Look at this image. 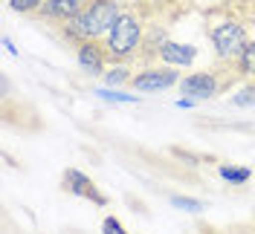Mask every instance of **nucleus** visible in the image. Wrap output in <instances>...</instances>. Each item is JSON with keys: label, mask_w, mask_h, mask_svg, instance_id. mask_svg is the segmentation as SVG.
<instances>
[{"label": "nucleus", "mask_w": 255, "mask_h": 234, "mask_svg": "<svg viewBox=\"0 0 255 234\" xmlns=\"http://www.w3.org/2000/svg\"><path fill=\"white\" fill-rule=\"evenodd\" d=\"M119 15V0H90L79 12V17L67 20V32L79 41H96L113 29Z\"/></svg>", "instance_id": "1"}, {"label": "nucleus", "mask_w": 255, "mask_h": 234, "mask_svg": "<svg viewBox=\"0 0 255 234\" xmlns=\"http://www.w3.org/2000/svg\"><path fill=\"white\" fill-rule=\"evenodd\" d=\"M142 47V23L136 20V15H130V12H122L119 20L113 23V29L108 32V58L113 61H125L130 58L133 52H139Z\"/></svg>", "instance_id": "2"}, {"label": "nucleus", "mask_w": 255, "mask_h": 234, "mask_svg": "<svg viewBox=\"0 0 255 234\" xmlns=\"http://www.w3.org/2000/svg\"><path fill=\"white\" fill-rule=\"evenodd\" d=\"M212 44H215V52L221 61H238L247 44H250V38H247V29L241 23L223 20L218 26H212Z\"/></svg>", "instance_id": "3"}, {"label": "nucleus", "mask_w": 255, "mask_h": 234, "mask_svg": "<svg viewBox=\"0 0 255 234\" xmlns=\"http://www.w3.org/2000/svg\"><path fill=\"white\" fill-rule=\"evenodd\" d=\"M174 84H180V73L171 70V67L142 70L139 76L130 78V87H133L136 93H162V90H168V87H174Z\"/></svg>", "instance_id": "4"}, {"label": "nucleus", "mask_w": 255, "mask_h": 234, "mask_svg": "<svg viewBox=\"0 0 255 234\" xmlns=\"http://www.w3.org/2000/svg\"><path fill=\"white\" fill-rule=\"evenodd\" d=\"M180 93L194 98V101H206L218 93V76L209 73V70H197L191 76L180 78Z\"/></svg>", "instance_id": "5"}, {"label": "nucleus", "mask_w": 255, "mask_h": 234, "mask_svg": "<svg viewBox=\"0 0 255 234\" xmlns=\"http://www.w3.org/2000/svg\"><path fill=\"white\" fill-rule=\"evenodd\" d=\"M64 191H70V194H76L81 200H93L96 205H108L105 200V194H99V188L96 182L87 176V173L76 171V168H70V171H64Z\"/></svg>", "instance_id": "6"}, {"label": "nucleus", "mask_w": 255, "mask_h": 234, "mask_svg": "<svg viewBox=\"0 0 255 234\" xmlns=\"http://www.w3.org/2000/svg\"><path fill=\"white\" fill-rule=\"evenodd\" d=\"M76 61L87 76H105V64H108V49H102L96 41H81L79 52H76Z\"/></svg>", "instance_id": "7"}, {"label": "nucleus", "mask_w": 255, "mask_h": 234, "mask_svg": "<svg viewBox=\"0 0 255 234\" xmlns=\"http://www.w3.org/2000/svg\"><path fill=\"white\" fill-rule=\"evenodd\" d=\"M159 61H165L168 67H191L197 58V49L191 44H177V41H165L159 47Z\"/></svg>", "instance_id": "8"}, {"label": "nucleus", "mask_w": 255, "mask_h": 234, "mask_svg": "<svg viewBox=\"0 0 255 234\" xmlns=\"http://www.w3.org/2000/svg\"><path fill=\"white\" fill-rule=\"evenodd\" d=\"M84 9V3L81 0H44L41 3V15L44 17H52V20H73V17H79V12Z\"/></svg>", "instance_id": "9"}, {"label": "nucleus", "mask_w": 255, "mask_h": 234, "mask_svg": "<svg viewBox=\"0 0 255 234\" xmlns=\"http://www.w3.org/2000/svg\"><path fill=\"white\" fill-rule=\"evenodd\" d=\"M221 176L229 182V185H244V182H250L253 171H250V168H232V165H221Z\"/></svg>", "instance_id": "10"}, {"label": "nucleus", "mask_w": 255, "mask_h": 234, "mask_svg": "<svg viewBox=\"0 0 255 234\" xmlns=\"http://www.w3.org/2000/svg\"><path fill=\"white\" fill-rule=\"evenodd\" d=\"M238 67H241V73H244V76L255 81V41H250V44H247L244 55L238 58Z\"/></svg>", "instance_id": "11"}, {"label": "nucleus", "mask_w": 255, "mask_h": 234, "mask_svg": "<svg viewBox=\"0 0 255 234\" xmlns=\"http://www.w3.org/2000/svg\"><path fill=\"white\" fill-rule=\"evenodd\" d=\"M128 78H130V73H128L125 64H116V67H111L108 73H105V84H111V87H116V84H125Z\"/></svg>", "instance_id": "12"}, {"label": "nucleus", "mask_w": 255, "mask_h": 234, "mask_svg": "<svg viewBox=\"0 0 255 234\" xmlns=\"http://www.w3.org/2000/svg\"><path fill=\"white\" fill-rule=\"evenodd\" d=\"M99 98H105V101H119V104H136V95L130 93H119V90H93Z\"/></svg>", "instance_id": "13"}, {"label": "nucleus", "mask_w": 255, "mask_h": 234, "mask_svg": "<svg viewBox=\"0 0 255 234\" xmlns=\"http://www.w3.org/2000/svg\"><path fill=\"white\" fill-rule=\"evenodd\" d=\"M171 205L180 208V211H191V214L206 208V203H200V200H194V197H171Z\"/></svg>", "instance_id": "14"}, {"label": "nucleus", "mask_w": 255, "mask_h": 234, "mask_svg": "<svg viewBox=\"0 0 255 234\" xmlns=\"http://www.w3.org/2000/svg\"><path fill=\"white\" fill-rule=\"evenodd\" d=\"M232 104H235V107H253L255 104V84L244 87L238 95H232Z\"/></svg>", "instance_id": "15"}, {"label": "nucleus", "mask_w": 255, "mask_h": 234, "mask_svg": "<svg viewBox=\"0 0 255 234\" xmlns=\"http://www.w3.org/2000/svg\"><path fill=\"white\" fill-rule=\"evenodd\" d=\"M41 3H44V0H9V6H12L15 12H23V15H26V12H38Z\"/></svg>", "instance_id": "16"}, {"label": "nucleus", "mask_w": 255, "mask_h": 234, "mask_svg": "<svg viewBox=\"0 0 255 234\" xmlns=\"http://www.w3.org/2000/svg\"><path fill=\"white\" fill-rule=\"evenodd\" d=\"M102 232H105V234H128L125 226H122L116 217H105V223H102Z\"/></svg>", "instance_id": "17"}, {"label": "nucleus", "mask_w": 255, "mask_h": 234, "mask_svg": "<svg viewBox=\"0 0 255 234\" xmlns=\"http://www.w3.org/2000/svg\"><path fill=\"white\" fill-rule=\"evenodd\" d=\"M177 107H180V110L194 107V98H189V95H180V98H177Z\"/></svg>", "instance_id": "18"}, {"label": "nucleus", "mask_w": 255, "mask_h": 234, "mask_svg": "<svg viewBox=\"0 0 255 234\" xmlns=\"http://www.w3.org/2000/svg\"><path fill=\"white\" fill-rule=\"evenodd\" d=\"M3 47H6V52H12V55H17L15 44H12V41H9V38H3Z\"/></svg>", "instance_id": "19"}, {"label": "nucleus", "mask_w": 255, "mask_h": 234, "mask_svg": "<svg viewBox=\"0 0 255 234\" xmlns=\"http://www.w3.org/2000/svg\"><path fill=\"white\" fill-rule=\"evenodd\" d=\"M81 3H84V6H87V3H90V0H81Z\"/></svg>", "instance_id": "20"}]
</instances>
